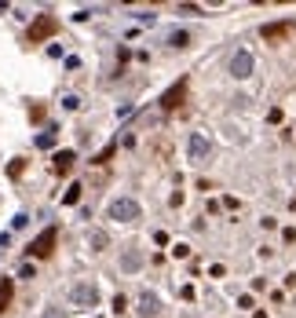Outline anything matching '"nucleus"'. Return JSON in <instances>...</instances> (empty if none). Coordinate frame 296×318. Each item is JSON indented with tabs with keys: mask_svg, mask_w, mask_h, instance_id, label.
<instances>
[{
	"mask_svg": "<svg viewBox=\"0 0 296 318\" xmlns=\"http://www.w3.org/2000/svg\"><path fill=\"white\" fill-rule=\"evenodd\" d=\"M70 304H73V307H95V304H99V285L88 282V278L73 282V285H70Z\"/></svg>",
	"mask_w": 296,
	"mask_h": 318,
	"instance_id": "1",
	"label": "nucleus"
},
{
	"mask_svg": "<svg viewBox=\"0 0 296 318\" xmlns=\"http://www.w3.org/2000/svg\"><path fill=\"white\" fill-rule=\"evenodd\" d=\"M106 216L117 220V223H135L139 216H143V208H139V201H135V198H117V201H110Z\"/></svg>",
	"mask_w": 296,
	"mask_h": 318,
	"instance_id": "2",
	"label": "nucleus"
},
{
	"mask_svg": "<svg viewBox=\"0 0 296 318\" xmlns=\"http://www.w3.org/2000/svg\"><path fill=\"white\" fill-rule=\"evenodd\" d=\"M52 33H59V22L52 19V15H40V19L26 29V40H29V44H40V40H48Z\"/></svg>",
	"mask_w": 296,
	"mask_h": 318,
	"instance_id": "3",
	"label": "nucleus"
},
{
	"mask_svg": "<svg viewBox=\"0 0 296 318\" xmlns=\"http://www.w3.org/2000/svg\"><path fill=\"white\" fill-rule=\"evenodd\" d=\"M55 241H59V231H55V227H48L44 234L33 238V245H29V256H37V260L52 256V252H55Z\"/></svg>",
	"mask_w": 296,
	"mask_h": 318,
	"instance_id": "4",
	"label": "nucleus"
},
{
	"mask_svg": "<svg viewBox=\"0 0 296 318\" xmlns=\"http://www.w3.org/2000/svg\"><path fill=\"white\" fill-rule=\"evenodd\" d=\"M209 150H212L209 135H205V132H194V135H190V143H186V154H190V161H205V157H209Z\"/></svg>",
	"mask_w": 296,
	"mask_h": 318,
	"instance_id": "5",
	"label": "nucleus"
},
{
	"mask_svg": "<svg viewBox=\"0 0 296 318\" xmlns=\"http://www.w3.org/2000/svg\"><path fill=\"white\" fill-rule=\"evenodd\" d=\"M253 55L249 51H234V59H230V77H238V81H245L249 73H253Z\"/></svg>",
	"mask_w": 296,
	"mask_h": 318,
	"instance_id": "6",
	"label": "nucleus"
},
{
	"mask_svg": "<svg viewBox=\"0 0 296 318\" xmlns=\"http://www.w3.org/2000/svg\"><path fill=\"white\" fill-rule=\"evenodd\" d=\"M135 311L143 314V318H158V314H161V296H158V293H150V289H146V293H139V307H135Z\"/></svg>",
	"mask_w": 296,
	"mask_h": 318,
	"instance_id": "7",
	"label": "nucleus"
},
{
	"mask_svg": "<svg viewBox=\"0 0 296 318\" xmlns=\"http://www.w3.org/2000/svg\"><path fill=\"white\" fill-rule=\"evenodd\" d=\"M183 95H186V81H179V84H172V88H168V92L161 95V106H165V110H176Z\"/></svg>",
	"mask_w": 296,
	"mask_h": 318,
	"instance_id": "8",
	"label": "nucleus"
},
{
	"mask_svg": "<svg viewBox=\"0 0 296 318\" xmlns=\"http://www.w3.org/2000/svg\"><path fill=\"white\" fill-rule=\"evenodd\" d=\"M139 267H143V252H139V249H128L121 256V271H124V275H135Z\"/></svg>",
	"mask_w": 296,
	"mask_h": 318,
	"instance_id": "9",
	"label": "nucleus"
},
{
	"mask_svg": "<svg viewBox=\"0 0 296 318\" xmlns=\"http://www.w3.org/2000/svg\"><path fill=\"white\" fill-rule=\"evenodd\" d=\"M73 161H77L73 150H59V154H55V172H59V176H66V172L73 169Z\"/></svg>",
	"mask_w": 296,
	"mask_h": 318,
	"instance_id": "10",
	"label": "nucleus"
},
{
	"mask_svg": "<svg viewBox=\"0 0 296 318\" xmlns=\"http://www.w3.org/2000/svg\"><path fill=\"white\" fill-rule=\"evenodd\" d=\"M11 296H15L11 278H0V311H8V307H11Z\"/></svg>",
	"mask_w": 296,
	"mask_h": 318,
	"instance_id": "11",
	"label": "nucleus"
},
{
	"mask_svg": "<svg viewBox=\"0 0 296 318\" xmlns=\"http://www.w3.org/2000/svg\"><path fill=\"white\" fill-rule=\"evenodd\" d=\"M168 44H172V48H186V44H190V33H186V29H176V33L168 37Z\"/></svg>",
	"mask_w": 296,
	"mask_h": 318,
	"instance_id": "12",
	"label": "nucleus"
},
{
	"mask_svg": "<svg viewBox=\"0 0 296 318\" xmlns=\"http://www.w3.org/2000/svg\"><path fill=\"white\" fill-rule=\"evenodd\" d=\"M55 135H59V128H48L44 135H37V146H44V150H48V146H55Z\"/></svg>",
	"mask_w": 296,
	"mask_h": 318,
	"instance_id": "13",
	"label": "nucleus"
},
{
	"mask_svg": "<svg viewBox=\"0 0 296 318\" xmlns=\"http://www.w3.org/2000/svg\"><path fill=\"white\" fill-rule=\"evenodd\" d=\"M289 33V26H263V37L274 40V37H285Z\"/></svg>",
	"mask_w": 296,
	"mask_h": 318,
	"instance_id": "14",
	"label": "nucleus"
},
{
	"mask_svg": "<svg viewBox=\"0 0 296 318\" xmlns=\"http://www.w3.org/2000/svg\"><path fill=\"white\" fill-rule=\"evenodd\" d=\"M62 201H66V205H77V201H81V187L73 183V187H70L66 194H62Z\"/></svg>",
	"mask_w": 296,
	"mask_h": 318,
	"instance_id": "15",
	"label": "nucleus"
},
{
	"mask_svg": "<svg viewBox=\"0 0 296 318\" xmlns=\"http://www.w3.org/2000/svg\"><path fill=\"white\" fill-rule=\"evenodd\" d=\"M40 318H70L66 311H62V307H44V314Z\"/></svg>",
	"mask_w": 296,
	"mask_h": 318,
	"instance_id": "16",
	"label": "nucleus"
},
{
	"mask_svg": "<svg viewBox=\"0 0 296 318\" xmlns=\"http://www.w3.org/2000/svg\"><path fill=\"white\" fill-rule=\"evenodd\" d=\"M106 245H110V238H106V234H91V249H106Z\"/></svg>",
	"mask_w": 296,
	"mask_h": 318,
	"instance_id": "17",
	"label": "nucleus"
},
{
	"mask_svg": "<svg viewBox=\"0 0 296 318\" xmlns=\"http://www.w3.org/2000/svg\"><path fill=\"white\" fill-rule=\"evenodd\" d=\"M22 169H26V165H22V157H15V161H11V165H8V176H19V172H22Z\"/></svg>",
	"mask_w": 296,
	"mask_h": 318,
	"instance_id": "18",
	"label": "nucleus"
},
{
	"mask_svg": "<svg viewBox=\"0 0 296 318\" xmlns=\"http://www.w3.org/2000/svg\"><path fill=\"white\" fill-rule=\"evenodd\" d=\"M62 106H66V110H81V99H77V95H66V99H62Z\"/></svg>",
	"mask_w": 296,
	"mask_h": 318,
	"instance_id": "19",
	"label": "nucleus"
}]
</instances>
